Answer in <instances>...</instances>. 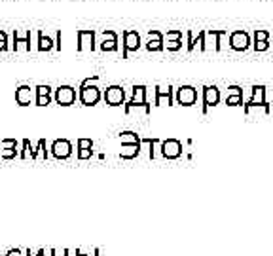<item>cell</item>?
Masks as SVG:
<instances>
[{
  "mask_svg": "<svg viewBox=\"0 0 273 256\" xmlns=\"http://www.w3.org/2000/svg\"><path fill=\"white\" fill-rule=\"evenodd\" d=\"M140 146L142 144H121V150H120V158L121 160H133L140 154Z\"/></svg>",
  "mask_w": 273,
  "mask_h": 256,
  "instance_id": "obj_17",
  "label": "cell"
},
{
  "mask_svg": "<svg viewBox=\"0 0 273 256\" xmlns=\"http://www.w3.org/2000/svg\"><path fill=\"white\" fill-rule=\"evenodd\" d=\"M8 34L4 31H0V51H8Z\"/></svg>",
  "mask_w": 273,
  "mask_h": 256,
  "instance_id": "obj_31",
  "label": "cell"
},
{
  "mask_svg": "<svg viewBox=\"0 0 273 256\" xmlns=\"http://www.w3.org/2000/svg\"><path fill=\"white\" fill-rule=\"evenodd\" d=\"M148 40H163V34L159 31H148Z\"/></svg>",
  "mask_w": 273,
  "mask_h": 256,
  "instance_id": "obj_36",
  "label": "cell"
},
{
  "mask_svg": "<svg viewBox=\"0 0 273 256\" xmlns=\"http://www.w3.org/2000/svg\"><path fill=\"white\" fill-rule=\"evenodd\" d=\"M103 99L108 107H121L125 105V89L121 85H108L103 93Z\"/></svg>",
  "mask_w": 273,
  "mask_h": 256,
  "instance_id": "obj_4",
  "label": "cell"
},
{
  "mask_svg": "<svg viewBox=\"0 0 273 256\" xmlns=\"http://www.w3.org/2000/svg\"><path fill=\"white\" fill-rule=\"evenodd\" d=\"M159 150L165 160H177L182 154V143L179 139H165L159 143Z\"/></svg>",
  "mask_w": 273,
  "mask_h": 256,
  "instance_id": "obj_5",
  "label": "cell"
},
{
  "mask_svg": "<svg viewBox=\"0 0 273 256\" xmlns=\"http://www.w3.org/2000/svg\"><path fill=\"white\" fill-rule=\"evenodd\" d=\"M254 42H270V32L264 29H256L254 31Z\"/></svg>",
  "mask_w": 273,
  "mask_h": 256,
  "instance_id": "obj_25",
  "label": "cell"
},
{
  "mask_svg": "<svg viewBox=\"0 0 273 256\" xmlns=\"http://www.w3.org/2000/svg\"><path fill=\"white\" fill-rule=\"evenodd\" d=\"M120 143L121 144H142L140 137L136 135L135 131H121L120 133Z\"/></svg>",
  "mask_w": 273,
  "mask_h": 256,
  "instance_id": "obj_20",
  "label": "cell"
},
{
  "mask_svg": "<svg viewBox=\"0 0 273 256\" xmlns=\"http://www.w3.org/2000/svg\"><path fill=\"white\" fill-rule=\"evenodd\" d=\"M99 48L103 51H118V38H105Z\"/></svg>",
  "mask_w": 273,
  "mask_h": 256,
  "instance_id": "obj_24",
  "label": "cell"
},
{
  "mask_svg": "<svg viewBox=\"0 0 273 256\" xmlns=\"http://www.w3.org/2000/svg\"><path fill=\"white\" fill-rule=\"evenodd\" d=\"M55 46L49 36H46L44 32H38V51H51Z\"/></svg>",
  "mask_w": 273,
  "mask_h": 256,
  "instance_id": "obj_21",
  "label": "cell"
},
{
  "mask_svg": "<svg viewBox=\"0 0 273 256\" xmlns=\"http://www.w3.org/2000/svg\"><path fill=\"white\" fill-rule=\"evenodd\" d=\"M167 40H182V31H167Z\"/></svg>",
  "mask_w": 273,
  "mask_h": 256,
  "instance_id": "obj_33",
  "label": "cell"
},
{
  "mask_svg": "<svg viewBox=\"0 0 273 256\" xmlns=\"http://www.w3.org/2000/svg\"><path fill=\"white\" fill-rule=\"evenodd\" d=\"M76 256H91V255H86L82 249H76Z\"/></svg>",
  "mask_w": 273,
  "mask_h": 256,
  "instance_id": "obj_41",
  "label": "cell"
},
{
  "mask_svg": "<svg viewBox=\"0 0 273 256\" xmlns=\"http://www.w3.org/2000/svg\"><path fill=\"white\" fill-rule=\"evenodd\" d=\"M36 152H42V158L44 160H47V150H46V139H40L38 141V144H36Z\"/></svg>",
  "mask_w": 273,
  "mask_h": 256,
  "instance_id": "obj_32",
  "label": "cell"
},
{
  "mask_svg": "<svg viewBox=\"0 0 273 256\" xmlns=\"http://www.w3.org/2000/svg\"><path fill=\"white\" fill-rule=\"evenodd\" d=\"M25 256H46V251L40 249V251H36V253H30V249H27V251H25Z\"/></svg>",
  "mask_w": 273,
  "mask_h": 256,
  "instance_id": "obj_40",
  "label": "cell"
},
{
  "mask_svg": "<svg viewBox=\"0 0 273 256\" xmlns=\"http://www.w3.org/2000/svg\"><path fill=\"white\" fill-rule=\"evenodd\" d=\"M146 49L148 51H161L163 49V40H148L146 42Z\"/></svg>",
  "mask_w": 273,
  "mask_h": 256,
  "instance_id": "obj_29",
  "label": "cell"
},
{
  "mask_svg": "<svg viewBox=\"0 0 273 256\" xmlns=\"http://www.w3.org/2000/svg\"><path fill=\"white\" fill-rule=\"evenodd\" d=\"M245 107H243V110H245V114H252V112H262V114H270V105L268 103H243Z\"/></svg>",
  "mask_w": 273,
  "mask_h": 256,
  "instance_id": "obj_18",
  "label": "cell"
},
{
  "mask_svg": "<svg viewBox=\"0 0 273 256\" xmlns=\"http://www.w3.org/2000/svg\"><path fill=\"white\" fill-rule=\"evenodd\" d=\"M76 89L72 87V85H59V87H55L53 89V99H55V103L57 105H61V107H70V105H74L76 103Z\"/></svg>",
  "mask_w": 273,
  "mask_h": 256,
  "instance_id": "obj_3",
  "label": "cell"
},
{
  "mask_svg": "<svg viewBox=\"0 0 273 256\" xmlns=\"http://www.w3.org/2000/svg\"><path fill=\"white\" fill-rule=\"evenodd\" d=\"M93 256H101V251H99V249H95V251H93Z\"/></svg>",
  "mask_w": 273,
  "mask_h": 256,
  "instance_id": "obj_42",
  "label": "cell"
},
{
  "mask_svg": "<svg viewBox=\"0 0 273 256\" xmlns=\"http://www.w3.org/2000/svg\"><path fill=\"white\" fill-rule=\"evenodd\" d=\"M186 36H188V46H186V48H188V51H194V40H196V38H194V32H192V31H188V32H186Z\"/></svg>",
  "mask_w": 273,
  "mask_h": 256,
  "instance_id": "obj_37",
  "label": "cell"
},
{
  "mask_svg": "<svg viewBox=\"0 0 273 256\" xmlns=\"http://www.w3.org/2000/svg\"><path fill=\"white\" fill-rule=\"evenodd\" d=\"M138 108H142L144 114H150V103H146V105H136V103H131V101L125 103V114H131L133 110H138Z\"/></svg>",
  "mask_w": 273,
  "mask_h": 256,
  "instance_id": "obj_23",
  "label": "cell"
},
{
  "mask_svg": "<svg viewBox=\"0 0 273 256\" xmlns=\"http://www.w3.org/2000/svg\"><path fill=\"white\" fill-rule=\"evenodd\" d=\"M175 91H177V93H175V101H177V105H182V107H194V105L197 103L199 93H197V89H196L194 85H181V87H177Z\"/></svg>",
  "mask_w": 273,
  "mask_h": 256,
  "instance_id": "obj_2",
  "label": "cell"
},
{
  "mask_svg": "<svg viewBox=\"0 0 273 256\" xmlns=\"http://www.w3.org/2000/svg\"><path fill=\"white\" fill-rule=\"evenodd\" d=\"M95 82H99V76H91V78H86L82 85H80V91H78V99L84 107H95L101 99H103V93L101 89L95 85Z\"/></svg>",
  "mask_w": 273,
  "mask_h": 256,
  "instance_id": "obj_1",
  "label": "cell"
},
{
  "mask_svg": "<svg viewBox=\"0 0 273 256\" xmlns=\"http://www.w3.org/2000/svg\"><path fill=\"white\" fill-rule=\"evenodd\" d=\"M140 48V36L136 31H123V59H127L129 51H136Z\"/></svg>",
  "mask_w": 273,
  "mask_h": 256,
  "instance_id": "obj_10",
  "label": "cell"
},
{
  "mask_svg": "<svg viewBox=\"0 0 273 256\" xmlns=\"http://www.w3.org/2000/svg\"><path fill=\"white\" fill-rule=\"evenodd\" d=\"M201 112L207 114L211 107H216L220 103V89L216 85H205L203 87V101H201Z\"/></svg>",
  "mask_w": 273,
  "mask_h": 256,
  "instance_id": "obj_6",
  "label": "cell"
},
{
  "mask_svg": "<svg viewBox=\"0 0 273 256\" xmlns=\"http://www.w3.org/2000/svg\"><path fill=\"white\" fill-rule=\"evenodd\" d=\"M0 256H2V253H0Z\"/></svg>",
  "mask_w": 273,
  "mask_h": 256,
  "instance_id": "obj_43",
  "label": "cell"
},
{
  "mask_svg": "<svg viewBox=\"0 0 273 256\" xmlns=\"http://www.w3.org/2000/svg\"><path fill=\"white\" fill-rule=\"evenodd\" d=\"M34 101V89H30V85H19L15 89V103L19 107H29Z\"/></svg>",
  "mask_w": 273,
  "mask_h": 256,
  "instance_id": "obj_14",
  "label": "cell"
},
{
  "mask_svg": "<svg viewBox=\"0 0 273 256\" xmlns=\"http://www.w3.org/2000/svg\"><path fill=\"white\" fill-rule=\"evenodd\" d=\"M49 256H68V251L67 249H63V251H57V249H51L49 253H47Z\"/></svg>",
  "mask_w": 273,
  "mask_h": 256,
  "instance_id": "obj_38",
  "label": "cell"
},
{
  "mask_svg": "<svg viewBox=\"0 0 273 256\" xmlns=\"http://www.w3.org/2000/svg\"><path fill=\"white\" fill-rule=\"evenodd\" d=\"M228 95H241V97H243V87H239V85H229V87H228Z\"/></svg>",
  "mask_w": 273,
  "mask_h": 256,
  "instance_id": "obj_34",
  "label": "cell"
},
{
  "mask_svg": "<svg viewBox=\"0 0 273 256\" xmlns=\"http://www.w3.org/2000/svg\"><path fill=\"white\" fill-rule=\"evenodd\" d=\"M53 99V89L49 85H36L34 87V105L36 107H47Z\"/></svg>",
  "mask_w": 273,
  "mask_h": 256,
  "instance_id": "obj_11",
  "label": "cell"
},
{
  "mask_svg": "<svg viewBox=\"0 0 273 256\" xmlns=\"http://www.w3.org/2000/svg\"><path fill=\"white\" fill-rule=\"evenodd\" d=\"M266 85H252V97L249 99V103H268L266 101Z\"/></svg>",
  "mask_w": 273,
  "mask_h": 256,
  "instance_id": "obj_19",
  "label": "cell"
},
{
  "mask_svg": "<svg viewBox=\"0 0 273 256\" xmlns=\"http://www.w3.org/2000/svg\"><path fill=\"white\" fill-rule=\"evenodd\" d=\"M252 48H254V51H266L270 48V42H254Z\"/></svg>",
  "mask_w": 273,
  "mask_h": 256,
  "instance_id": "obj_35",
  "label": "cell"
},
{
  "mask_svg": "<svg viewBox=\"0 0 273 256\" xmlns=\"http://www.w3.org/2000/svg\"><path fill=\"white\" fill-rule=\"evenodd\" d=\"M76 34H78V46H76L78 51H84L86 48H90L91 51L95 49V31L80 29Z\"/></svg>",
  "mask_w": 273,
  "mask_h": 256,
  "instance_id": "obj_12",
  "label": "cell"
},
{
  "mask_svg": "<svg viewBox=\"0 0 273 256\" xmlns=\"http://www.w3.org/2000/svg\"><path fill=\"white\" fill-rule=\"evenodd\" d=\"M229 46L235 51H247L250 48V36L245 31H233L229 34Z\"/></svg>",
  "mask_w": 273,
  "mask_h": 256,
  "instance_id": "obj_9",
  "label": "cell"
},
{
  "mask_svg": "<svg viewBox=\"0 0 273 256\" xmlns=\"http://www.w3.org/2000/svg\"><path fill=\"white\" fill-rule=\"evenodd\" d=\"M163 48H167L169 51H179L182 48V40H167V44H163Z\"/></svg>",
  "mask_w": 273,
  "mask_h": 256,
  "instance_id": "obj_30",
  "label": "cell"
},
{
  "mask_svg": "<svg viewBox=\"0 0 273 256\" xmlns=\"http://www.w3.org/2000/svg\"><path fill=\"white\" fill-rule=\"evenodd\" d=\"M78 152H86V150H93V141L91 139H78Z\"/></svg>",
  "mask_w": 273,
  "mask_h": 256,
  "instance_id": "obj_26",
  "label": "cell"
},
{
  "mask_svg": "<svg viewBox=\"0 0 273 256\" xmlns=\"http://www.w3.org/2000/svg\"><path fill=\"white\" fill-rule=\"evenodd\" d=\"M226 105L228 107H239V105H243V97L241 95H228Z\"/></svg>",
  "mask_w": 273,
  "mask_h": 256,
  "instance_id": "obj_28",
  "label": "cell"
},
{
  "mask_svg": "<svg viewBox=\"0 0 273 256\" xmlns=\"http://www.w3.org/2000/svg\"><path fill=\"white\" fill-rule=\"evenodd\" d=\"M205 36H207V32L201 31L199 34H197V38L194 40V49H196V46H199V49L201 51H207V42H205Z\"/></svg>",
  "mask_w": 273,
  "mask_h": 256,
  "instance_id": "obj_27",
  "label": "cell"
},
{
  "mask_svg": "<svg viewBox=\"0 0 273 256\" xmlns=\"http://www.w3.org/2000/svg\"><path fill=\"white\" fill-rule=\"evenodd\" d=\"M2 150H0V158L2 160H14L19 158V148H17V141L15 139H2Z\"/></svg>",
  "mask_w": 273,
  "mask_h": 256,
  "instance_id": "obj_13",
  "label": "cell"
},
{
  "mask_svg": "<svg viewBox=\"0 0 273 256\" xmlns=\"http://www.w3.org/2000/svg\"><path fill=\"white\" fill-rule=\"evenodd\" d=\"M17 44H25V48L30 51V29H15L14 31V46H12L14 51H17Z\"/></svg>",
  "mask_w": 273,
  "mask_h": 256,
  "instance_id": "obj_15",
  "label": "cell"
},
{
  "mask_svg": "<svg viewBox=\"0 0 273 256\" xmlns=\"http://www.w3.org/2000/svg\"><path fill=\"white\" fill-rule=\"evenodd\" d=\"M209 36H214V49L220 51L222 49V44H220V38L228 34V31H222V29H211V31H205Z\"/></svg>",
  "mask_w": 273,
  "mask_h": 256,
  "instance_id": "obj_22",
  "label": "cell"
},
{
  "mask_svg": "<svg viewBox=\"0 0 273 256\" xmlns=\"http://www.w3.org/2000/svg\"><path fill=\"white\" fill-rule=\"evenodd\" d=\"M173 91H175L173 85H156V89H154V105L161 107L163 101H167V105H173L175 103Z\"/></svg>",
  "mask_w": 273,
  "mask_h": 256,
  "instance_id": "obj_8",
  "label": "cell"
},
{
  "mask_svg": "<svg viewBox=\"0 0 273 256\" xmlns=\"http://www.w3.org/2000/svg\"><path fill=\"white\" fill-rule=\"evenodd\" d=\"M146 93H148V87L146 85H133V91H131V103L136 105H146L148 99H146Z\"/></svg>",
  "mask_w": 273,
  "mask_h": 256,
  "instance_id": "obj_16",
  "label": "cell"
},
{
  "mask_svg": "<svg viewBox=\"0 0 273 256\" xmlns=\"http://www.w3.org/2000/svg\"><path fill=\"white\" fill-rule=\"evenodd\" d=\"M49 150H51V156L55 160H68L70 154H72V144H70L68 139H57V141H53Z\"/></svg>",
  "mask_w": 273,
  "mask_h": 256,
  "instance_id": "obj_7",
  "label": "cell"
},
{
  "mask_svg": "<svg viewBox=\"0 0 273 256\" xmlns=\"http://www.w3.org/2000/svg\"><path fill=\"white\" fill-rule=\"evenodd\" d=\"M4 256H23V251L21 249H10V251H6Z\"/></svg>",
  "mask_w": 273,
  "mask_h": 256,
  "instance_id": "obj_39",
  "label": "cell"
}]
</instances>
